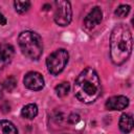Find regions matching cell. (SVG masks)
<instances>
[{"mask_svg":"<svg viewBox=\"0 0 134 134\" xmlns=\"http://www.w3.org/2000/svg\"><path fill=\"white\" fill-rule=\"evenodd\" d=\"M132 34L124 24H117L110 36V59L114 65H122L132 53Z\"/></svg>","mask_w":134,"mask_h":134,"instance_id":"1","label":"cell"},{"mask_svg":"<svg viewBox=\"0 0 134 134\" xmlns=\"http://www.w3.org/2000/svg\"><path fill=\"white\" fill-rule=\"evenodd\" d=\"M74 95L85 104H91L100 95L102 85L100 80L92 67H86L74 81Z\"/></svg>","mask_w":134,"mask_h":134,"instance_id":"2","label":"cell"},{"mask_svg":"<svg viewBox=\"0 0 134 134\" xmlns=\"http://www.w3.org/2000/svg\"><path fill=\"white\" fill-rule=\"evenodd\" d=\"M18 43L22 53L30 60H39L43 53L42 38L35 31H22L19 35Z\"/></svg>","mask_w":134,"mask_h":134,"instance_id":"3","label":"cell"},{"mask_svg":"<svg viewBox=\"0 0 134 134\" xmlns=\"http://www.w3.org/2000/svg\"><path fill=\"white\" fill-rule=\"evenodd\" d=\"M68 60H69V53L66 49L64 48L57 49L55 51L50 53L46 59V67L48 72L51 73L52 75H58L65 69Z\"/></svg>","mask_w":134,"mask_h":134,"instance_id":"4","label":"cell"},{"mask_svg":"<svg viewBox=\"0 0 134 134\" xmlns=\"http://www.w3.org/2000/svg\"><path fill=\"white\" fill-rule=\"evenodd\" d=\"M54 22L60 26H67L72 19V9L69 1L59 0L54 1Z\"/></svg>","mask_w":134,"mask_h":134,"instance_id":"5","label":"cell"},{"mask_svg":"<svg viewBox=\"0 0 134 134\" xmlns=\"http://www.w3.org/2000/svg\"><path fill=\"white\" fill-rule=\"evenodd\" d=\"M23 84L29 90L39 91V90L43 89L45 82H44V77L41 73H39L37 71H29L25 74V76L23 79Z\"/></svg>","mask_w":134,"mask_h":134,"instance_id":"6","label":"cell"},{"mask_svg":"<svg viewBox=\"0 0 134 134\" xmlns=\"http://www.w3.org/2000/svg\"><path fill=\"white\" fill-rule=\"evenodd\" d=\"M103 20V12L99 6H94L90 13L84 19V25L88 29H92L96 25H98Z\"/></svg>","mask_w":134,"mask_h":134,"instance_id":"7","label":"cell"},{"mask_svg":"<svg viewBox=\"0 0 134 134\" xmlns=\"http://www.w3.org/2000/svg\"><path fill=\"white\" fill-rule=\"evenodd\" d=\"M105 106L108 110H124L129 106V98L125 95H115L108 98Z\"/></svg>","mask_w":134,"mask_h":134,"instance_id":"8","label":"cell"},{"mask_svg":"<svg viewBox=\"0 0 134 134\" xmlns=\"http://www.w3.org/2000/svg\"><path fill=\"white\" fill-rule=\"evenodd\" d=\"M15 53V49L13 45L8 43H2L0 44V66H4L8 64Z\"/></svg>","mask_w":134,"mask_h":134,"instance_id":"9","label":"cell"},{"mask_svg":"<svg viewBox=\"0 0 134 134\" xmlns=\"http://www.w3.org/2000/svg\"><path fill=\"white\" fill-rule=\"evenodd\" d=\"M118 126H119V130L122 133H125V134L130 133L133 129V117H132V115L127 114V113L121 114V116L119 118Z\"/></svg>","mask_w":134,"mask_h":134,"instance_id":"10","label":"cell"},{"mask_svg":"<svg viewBox=\"0 0 134 134\" xmlns=\"http://www.w3.org/2000/svg\"><path fill=\"white\" fill-rule=\"evenodd\" d=\"M38 106L36 104H27L25 105L22 110H21V115L22 117L26 119H34L38 115Z\"/></svg>","mask_w":134,"mask_h":134,"instance_id":"11","label":"cell"},{"mask_svg":"<svg viewBox=\"0 0 134 134\" xmlns=\"http://www.w3.org/2000/svg\"><path fill=\"white\" fill-rule=\"evenodd\" d=\"M0 134H18L16 126L9 120H0Z\"/></svg>","mask_w":134,"mask_h":134,"instance_id":"12","label":"cell"},{"mask_svg":"<svg viewBox=\"0 0 134 134\" xmlns=\"http://www.w3.org/2000/svg\"><path fill=\"white\" fill-rule=\"evenodd\" d=\"M69 90H70V85L68 82H62L61 84H59L54 87V91L59 97H63V96L67 95Z\"/></svg>","mask_w":134,"mask_h":134,"instance_id":"13","label":"cell"},{"mask_svg":"<svg viewBox=\"0 0 134 134\" xmlns=\"http://www.w3.org/2000/svg\"><path fill=\"white\" fill-rule=\"evenodd\" d=\"M14 7H15V10L17 13L24 14L29 9L30 2L29 1H15L14 2Z\"/></svg>","mask_w":134,"mask_h":134,"instance_id":"14","label":"cell"},{"mask_svg":"<svg viewBox=\"0 0 134 134\" xmlns=\"http://www.w3.org/2000/svg\"><path fill=\"white\" fill-rule=\"evenodd\" d=\"M130 9H131V6L128 5V4H120L114 12L115 16L118 17V18H125L126 16H128V14L130 13Z\"/></svg>","mask_w":134,"mask_h":134,"instance_id":"15","label":"cell"},{"mask_svg":"<svg viewBox=\"0 0 134 134\" xmlns=\"http://www.w3.org/2000/svg\"><path fill=\"white\" fill-rule=\"evenodd\" d=\"M16 86H17V81H16V79H15L14 76L7 77V79L4 81V83H3V87H4L8 92L13 91V90L16 88Z\"/></svg>","mask_w":134,"mask_h":134,"instance_id":"16","label":"cell"},{"mask_svg":"<svg viewBox=\"0 0 134 134\" xmlns=\"http://www.w3.org/2000/svg\"><path fill=\"white\" fill-rule=\"evenodd\" d=\"M79 120H80V115L76 113H71L68 117V122L71 125H75L76 122H79Z\"/></svg>","mask_w":134,"mask_h":134,"instance_id":"17","label":"cell"},{"mask_svg":"<svg viewBox=\"0 0 134 134\" xmlns=\"http://www.w3.org/2000/svg\"><path fill=\"white\" fill-rule=\"evenodd\" d=\"M7 23V20H6V18L4 17V15L2 14V13H0V25H5Z\"/></svg>","mask_w":134,"mask_h":134,"instance_id":"18","label":"cell"},{"mask_svg":"<svg viewBox=\"0 0 134 134\" xmlns=\"http://www.w3.org/2000/svg\"><path fill=\"white\" fill-rule=\"evenodd\" d=\"M64 134H69V133H64Z\"/></svg>","mask_w":134,"mask_h":134,"instance_id":"19","label":"cell"}]
</instances>
